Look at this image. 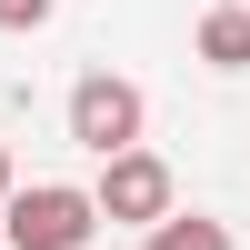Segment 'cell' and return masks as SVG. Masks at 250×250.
Instances as JSON below:
<instances>
[{
  "label": "cell",
  "instance_id": "6",
  "mask_svg": "<svg viewBox=\"0 0 250 250\" xmlns=\"http://www.w3.org/2000/svg\"><path fill=\"white\" fill-rule=\"evenodd\" d=\"M50 10H60V0H0V30H40Z\"/></svg>",
  "mask_w": 250,
  "mask_h": 250
},
{
  "label": "cell",
  "instance_id": "1",
  "mask_svg": "<svg viewBox=\"0 0 250 250\" xmlns=\"http://www.w3.org/2000/svg\"><path fill=\"white\" fill-rule=\"evenodd\" d=\"M140 130H150V100H140V80H120V70H80V80H70V140H80L90 160L140 150Z\"/></svg>",
  "mask_w": 250,
  "mask_h": 250
},
{
  "label": "cell",
  "instance_id": "5",
  "mask_svg": "<svg viewBox=\"0 0 250 250\" xmlns=\"http://www.w3.org/2000/svg\"><path fill=\"white\" fill-rule=\"evenodd\" d=\"M140 250H230V230H220V220H200V210H170L160 230H140Z\"/></svg>",
  "mask_w": 250,
  "mask_h": 250
},
{
  "label": "cell",
  "instance_id": "4",
  "mask_svg": "<svg viewBox=\"0 0 250 250\" xmlns=\"http://www.w3.org/2000/svg\"><path fill=\"white\" fill-rule=\"evenodd\" d=\"M200 60L210 70H250V10L240 0H210L200 10Z\"/></svg>",
  "mask_w": 250,
  "mask_h": 250
},
{
  "label": "cell",
  "instance_id": "7",
  "mask_svg": "<svg viewBox=\"0 0 250 250\" xmlns=\"http://www.w3.org/2000/svg\"><path fill=\"white\" fill-rule=\"evenodd\" d=\"M10 190H20V170H10V140H0V200H10Z\"/></svg>",
  "mask_w": 250,
  "mask_h": 250
},
{
  "label": "cell",
  "instance_id": "2",
  "mask_svg": "<svg viewBox=\"0 0 250 250\" xmlns=\"http://www.w3.org/2000/svg\"><path fill=\"white\" fill-rule=\"evenodd\" d=\"M90 190L70 180H30V190L0 200V250H90Z\"/></svg>",
  "mask_w": 250,
  "mask_h": 250
},
{
  "label": "cell",
  "instance_id": "3",
  "mask_svg": "<svg viewBox=\"0 0 250 250\" xmlns=\"http://www.w3.org/2000/svg\"><path fill=\"white\" fill-rule=\"evenodd\" d=\"M170 210H180V180H170V160H160V150H120V160H100V180H90V220L160 230Z\"/></svg>",
  "mask_w": 250,
  "mask_h": 250
}]
</instances>
